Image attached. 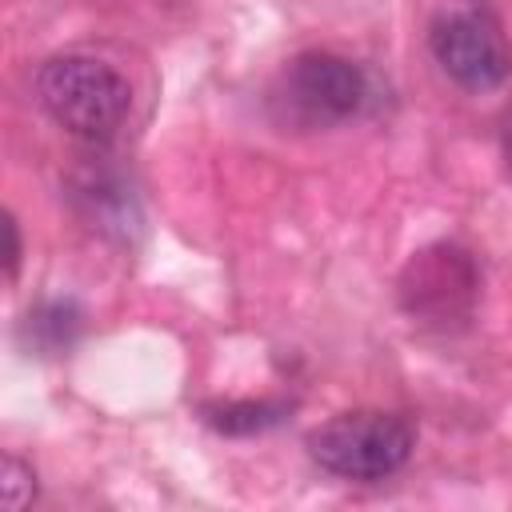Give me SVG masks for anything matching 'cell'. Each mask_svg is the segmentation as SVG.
Wrapping results in <instances>:
<instances>
[{"mask_svg":"<svg viewBox=\"0 0 512 512\" xmlns=\"http://www.w3.org/2000/svg\"><path fill=\"white\" fill-rule=\"evenodd\" d=\"M308 456L340 480H384L400 472L416 448V428L400 412H340L308 432Z\"/></svg>","mask_w":512,"mask_h":512,"instance_id":"7a4b0ae2","label":"cell"},{"mask_svg":"<svg viewBox=\"0 0 512 512\" xmlns=\"http://www.w3.org/2000/svg\"><path fill=\"white\" fill-rule=\"evenodd\" d=\"M24 340H28V348L36 344L40 352H64V348H72V340H76V332H80V308L72 304V300H48V304H40V308H32L28 316H24Z\"/></svg>","mask_w":512,"mask_h":512,"instance_id":"ba28073f","label":"cell"},{"mask_svg":"<svg viewBox=\"0 0 512 512\" xmlns=\"http://www.w3.org/2000/svg\"><path fill=\"white\" fill-rule=\"evenodd\" d=\"M428 48L440 72L468 92L500 88L512 72L508 40L488 8H452L436 16L428 32Z\"/></svg>","mask_w":512,"mask_h":512,"instance_id":"5b68a950","label":"cell"},{"mask_svg":"<svg viewBox=\"0 0 512 512\" xmlns=\"http://www.w3.org/2000/svg\"><path fill=\"white\" fill-rule=\"evenodd\" d=\"M504 160H508V176H512V112L504 116Z\"/></svg>","mask_w":512,"mask_h":512,"instance_id":"8fae6325","label":"cell"},{"mask_svg":"<svg viewBox=\"0 0 512 512\" xmlns=\"http://www.w3.org/2000/svg\"><path fill=\"white\" fill-rule=\"evenodd\" d=\"M368 100V76L360 64L336 52H300L284 64L272 104L288 124L300 128H328L356 116Z\"/></svg>","mask_w":512,"mask_h":512,"instance_id":"277c9868","label":"cell"},{"mask_svg":"<svg viewBox=\"0 0 512 512\" xmlns=\"http://www.w3.org/2000/svg\"><path fill=\"white\" fill-rule=\"evenodd\" d=\"M396 296L400 308L412 316V324L432 332H460L480 300V268L468 248L452 240H436L412 252V260L400 272Z\"/></svg>","mask_w":512,"mask_h":512,"instance_id":"3957f363","label":"cell"},{"mask_svg":"<svg viewBox=\"0 0 512 512\" xmlns=\"http://www.w3.org/2000/svg\"><path fill=\"white\" fill-rule=\"evenodd\" d=\"M36 500V472L32 464H24L20 456H4L0 464V504L8 512H20Z\"/></svg>","mask_w":512,"mask_h":512,"instance_id":"9c48e42d","label":"cell"},{"mask_svg":"<svg viewBox=\"0 0 512 512\" xmlns=\"http://www.w3.org/2000/svg\"><path fill=\"white\" fill-rule=\"evenodd\" d=\"M36 100L68 136L84 144H108L128 120L132 88L108 60L60 52L40 64Z\"/></svg>","mask_w":512,"mask_h":512,"instance_id":"6da1fadb","label":"cell"},{"mask_svg":"<svg viewBox=\"0 0 512 512\" xmlns=\"http://www.w3.org/2000/svg\"><path fill=\"white\" fill-rule=\"evenodd\" d=\"M296 412L288 396H260V400H208L200 404V420L220 436H256L284 424Z\"/></svg>","mask_w":512,"mask_h":512,"instance_id":"52a82bcc","label":"cell"},{"mask_svg":"<svg viewBox=\"0 0 512 512\" xmlns=\"http://www.w3.org/2000/svg\"><path fill=\"white\" fill-rule=\"evenodd\" d=\"M72 196L80 204V212L92 220V228L108 232V236H128L136 228V200L132 192L104 168H88L76 176L72 184Z\"/></svg>","mask_w":512,"mask_h":512,"instance_id":"8992f818","label":"cell"},{"mask_svg":"<svg viewBox=\"0 0 512 512\" xmlns=\"http://www.w3.org/2000/svg\"><path fill=\"white\" fill-rule=\"evenodd\" d=\"M16 268H20V228H16V216L4 212V272H8V280H16Z\"/></svg>","mask_w":512,"mask_h":512,"instance_id":"30bf717a","label":"cell"}]
</instances>
